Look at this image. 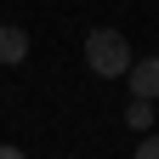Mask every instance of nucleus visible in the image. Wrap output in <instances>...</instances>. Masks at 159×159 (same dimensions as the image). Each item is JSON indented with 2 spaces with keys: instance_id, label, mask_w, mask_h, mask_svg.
Segmentation results:
<instances>
[{
  "instance_id": "obj_1",
  "label": "nucleus",
  "mask_w": 159,
  "mask_h": 159,
  "mask_svg": "<svg viewBox=\"0 0 159 159\" xmlns=\"http://www.w3.org/2000/svg\"><path fill=\"white\" fill-rule=\"evenodd\" d=\"M85 63L97 80H119L131 68V46H125V34L119 29H91L85 34Z\"/></svg>"
},
{
  "instance_id": "obj_2",
  "label": "nucleus",
  "mask_w": 159,
  "mask_h": 159,
  "mask_svg": "<svg viewBox=\"0 0 159 159\" xmlns=\"http://www.w3.org/2000/svg\"><path fill=\"white\" fill-rule=\"evenodd\" d=\"M125 80H131V97H159V57H131V68H125Z\"/></svg>"
},
{
  "instance_id": "obj_3",
  "label": "nucleus",
  "mask_w": 159,
  "mask_h": 159,
  "mask_svg": "<svg viewBox=\"0 0 159 159\" xmlns=\"http://www.w3.org/2000/svg\"><path fill=\"white\" fill-rule=\"evenodd\" d=\"M23 57H29V34H23V29H0V63L17 68Z\"/></svg>"
},
{
  "instance_id": "obj_4",
  "label": "nucleus",
  "mask_w": 159,
  "mask_h": 159,
  "mask_svg": "<svg viewBox=\"0 0 159 159\" xmlns=\"http://www.w3.org/2000/svg\"><path fill=\"white\" fill-rule=\"evenodd\" d=\"M125 125H131V131H148V125H153V102H148V97H136V102L125 108Z\"/></svg>"
},
{
  "instance_id": "obj_5",
  "label": "nucleus",
  "mask_w": 159,
  "mask_h": 159,
  "mask_svg": "<svg viewBox=\"0 0 159 159\" xmlns=\"http://www.w3.org/2000/svg\"><path fill=\"white\" fill-rule=\"evenodd\" d=\"M136 159H159V136H148V142H136Z\"/></svg>"
},
{
  "instance_id": "obj_6",
  "label": "nucleus",
  "mask_w": 159,
  "mask_h": 159,
  "mask_svg": "<svg viewBox=\"0 0 159 159\" xmlns=\"http://www.w3.org/2000/svg\"><path fill=\"white\" fill-rule=\"evenodd\" d=\"M0 159H23V153H17V148H11V142H0Z\"/></svg>"
}]
</instances>
